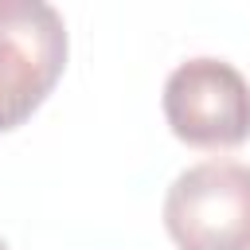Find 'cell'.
<instances>
[{"instance_id":"cell-3","label":"cell","mask_w":250,"mask_h":250,"mask_svg":"<svg viewBox=\"0 0 250 250\" xmlns=\"http://www.w3.org/2000/svg\"><path fill=\"white\" fill-rule=\"evenodd\" d=\"M164 121L191 148H234L250 141V82L215 55L180 62L164 82Z\"/></svg>"},{"instance_id":"cell-1","label":"cell","mask_w":250,"mask_h":250,"mask_svg":"<svg viewBox=\"0 0 250 250\" xmlns=\"http://www.w3.org/2000/svg\"><path fill=\"white\" fill-rule=\"evenodd\" d=\"M66 20L47 0H0V133L20 129L66 70Z\"/></svg>"},{"instance_id":"cell-4","label":"cell","mask_w":250,"mask_h":250,"mask_svg":"<svg viewBox=\"0 0 250 250\" xmlns=\"http://www.w3.org/2000/svg\"><path fill=\"white\" fill-rule=\"evenodd\" d=\"M0 250H8V246H4V238H0Z\"/></svg>"},{"instance_id":"cell-2","label":"cell","mask_w":250,"mask_h":250,"mask_svg":"<svg viewBox=\"0 0 250 250\" xmlns=\"http://www.w3.org/2000/svg\"><path fill=\"white\" fill-rule=\"evenodd\" d=\"M164 230L180 250H250V164L199 160L164 195Z\"/></svg>"}]
</instances>
